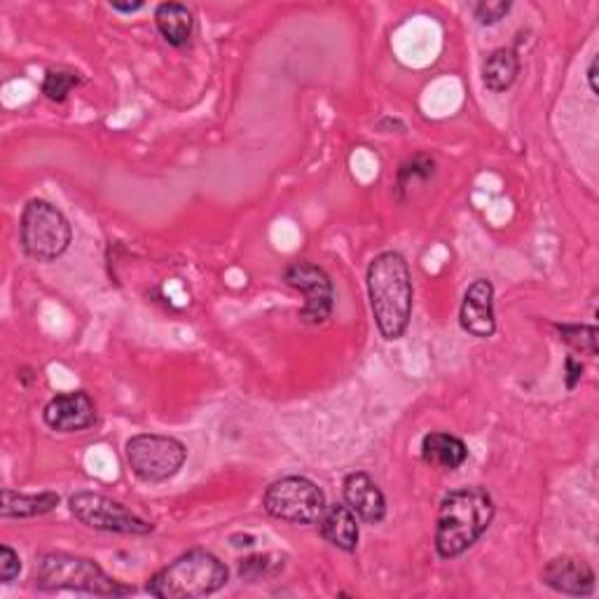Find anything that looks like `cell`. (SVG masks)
Here are the masks:
<instances>
[{
  "label": "cell",
  "instance_id": "17",
  "mask_svg": "<svg viewBox=\"0 0 599 599\" xmlns=\"http://www.w3.org/2000/svg\"><path fill=\"white\" fill-rule=\"evenodd\" d=\"M155 24L162 38L174 47H184L192 38L195 20L188 5L180 3H162L155 10Z\"/></svg>",
  "mask_w": 599,
  "mask_h": 599
},
{
  "label": "cell",
  "instance_id": "15",
  "mask_svg": "<svg viewBox=\"0 0 599 599\" xmlns=\"http://www.w3.org/2000/svg\"><path fill=\"white\" fill-rule=\"evenodd\" d=\"M422 459L435 468L457 470L468 459V447L457 435L433 431L422 441Z\"/></svg>",
  "mask_w": 599,
  "mask_h": 599
},
{
  "label": "cell",
  "instance_id": "25",
  "mask_svg": "<svg viewBox=\"0 0 599 599\" xmlns=\"http://www.w3.org/2000/svg\"><path fill=\"white\" fill-rule=\"evenodd\" d=\"M565 368H567V373H565V385H567L569 391H574V389L578 387V382H580V377H584V363L576 360L574 356H569V358L565 360Z\"/></svg>",
  "mask_w": 599,
  "mask_h": 599
},
{
  "label": "cell",
  "instance_id": "2",
  "mask_svg": "<svg viewBox=\"0 0 599 599\" xmlns=\"http://www.w3.org/2000/svg\"><path fill=\"white\" fill-rule=\"evenodd\" d=\"M495 501L482 487H459L443 497L435 522V553L443 559L464 555L489 530Z\"/></svg>",
  "mask_w": 599,
  "mask_h": 599
},
{
  "label": "cell",
  "instance_id": "26",
  "mask_svg": "<svg viewBox=\"0 0 599 599\" xmlns=\"http://www.w3.org/2000/svg\"><path fill=\"white\" fill-rule=\"evenodd\" d=\"M111 8H113L115 12H122V14H134V12L143 10L145 3H141V0H138V3H111Z\"/></svg>",
  "mask_w": 599,
  "mask_h": 599
},
{
  "label": "cell",
  "instance_id": "16",
  "mask_svg": "<svg viewBox=\"0 0 599 599\" xmlns=\"http://www.w3.org/2000/svg\"><path fill=\"white\" fill-rule=\"evenodd\" d=\"M520 76V57L511 47H499L482 62V85L489 92L501 95L511 89Z\"/></svg>",
  "mask_w": 599,
  "mask_h": 599
},
{
  "label": "cell",
  "instance_id": "5",
  "mask_svg": "<svg viewBox=\"0 0 599 599\" xmlns=\"http://www.w3.org/2000/svg\"><path fill=\"white\" fill-rule=\"evenodd\" d=\"M20 242L29 258L54 263L62 258L73 242L68 218L45 199H31L22 211Z\"/></svg>",
  "mask_w": 599,
  "mask_h": 599
},
{
  "label": "cell",
  "instance_id": "1",
  "mask_svg": "<svg viewBox=\"0 0 599 599\" xmlns=\"http://www.w3.org/2000/svg\"><path fill=\"white\" fill-rule=\"evenodd\" d=\"M366 286L377 331L389 342L401 340L410 325L414 302L408 260L398 251L379 253L368 265Z\"/></svg>",
  "mask_w": 599,
  "mask_h": 599
},
{
  "label": "cell",
  "instance_id": "21",
  "mask_svg": "<svg viewBox=\"0 0 599 599\" xmlns=\"http://www.w3.org/2000/svg\"><path fill=\"white\" fill-rule=\"evenodd\" d=\"M78 85H82V78L76 76V73H68V70H47L45 73V80H43V95L49 99V101H66L68 95L76 89Z\"/></svg>",
  "mask_w": 599,
  "mask_h": 599
},
{
  "label": "cell",
  "instance_id": "27",
  "mask_svg": "<svg viewBox=\"0 0 599 599\" xmlns=\"http://www.w3.org/2000/svg\"><path fill=\"white\" fill-rule=\"evenodd\" d=\"M588 82H590L592 95L597 97L599 95V87H597V57H592V62L588 66Z\"/></svg>",
  "mask_w": 599,
  "mask_h": 599
},
{
  "label": "cell",
  "instance_id": "18",
  "mask_svg": "<svg viewBox=\"0 0 599 599\" xmlns=\"http://www.w3.org/2000/svg\"><path fill=\"white\" fill-rule=\"evenodd\" d=\"M59 495L57 492H41V495H24V492H14V489L5 487L3 489V506H0V515L3 518H41L52 513L54 508L59 506Z\"/></svg>",
  "mask_w": 599,
  "mask_h": 599
},
{
  "label": "cell",
  "instance_id": "4",
  "mask_svg": "<svg viewBox=\"0 0 599 599\" xmlns=\"http://www.w3.org/2000/svg\"><path fill=\"white\" fill-rule=\"evenodd\" d=\"M35 588L45 592L76 590L99 597H124L134 588L124 586L113 576H108L95 559L68 555V553H45L35 562Z\"/></svg>",
  "mask_w": 599,
  "mask_h": 599
},
{
  "label": "cell",
  "instance_id": "3",
  "mask_svg": "<svg viewBox=\"0 0 599 599\" xmlns=\"http://www.w3.org/2000/svg\"><path fill=\"white\" fill-rule=\"evenodd\" d=\"M230 580L225 562L209 551H188L151 576L148 590L157 599H199L223 590Z\"/></svg>",
  "mask_w": 599,
  "mask_h": 599
},
{
  "label": "cell",
  "instance_id": "23",
  "mask_svg": "<svg viewBox=\"0 0 599 599\" xmlns=\"http://www.w3.org/2000/svg\"><path fill=\"white\" fill-rule=\"evenodd\" d=\"M508 12H511V3H508V0H495V3H476L474 5V16L480 26L499 24Z\"/></svg>",
  "mask_w": 599,
  "mask_h": 599
},
{
  "label": "cell",
  "instance_id": "10",
  "mask_svg": "<svg viewBox=\"0 0 599 599\" xmlns=\"http://www.w3.org/2000/svg\"><path fill=\"white\" fill-rule=\"evenodd\" d=\"M43 422L59 433H76L97 424V406L87 391L54 396L43 408Z\"/></svg>",
  "mask_w": 599,
  "mask_h": 599
},
{
  "label": "cell",
  "instance_id": "6",
  "mask_svg": "<svg viewBox=\"0 0 599 599\" xmlns=\"http://www.w3.org/2000/svg\"><path fill=\"white\" fill-rule=\"evenodd\" d=\"M323 489L302 476H286L271 482L263 495L265 513L290 524H317L325 511Z\"/></svg>",
  "mask_w": 599,
  "mask_h": 599
},
{
  "label": "cell",
  "instance_id": "14",
  "mask_svg": "<svg viewBox=\"0 0 599 599\" xmlns=\"http://www.w3.org/2000/svg\"><path fill=\"white\" fill-rule=\"evenodd\" d=\"M319 530L321 536L331 543V546L344 551V553H354L358 548V518L354 515L352 508L347 503H333L325 506V511L319 520Z\"/></svg>",
  "mask_w": 599,
  "mask_h": 599
},
{
  "label": "cell",
  "instance_id": "20",
  "mask_svg": "<svg viewBox=\"0 0 599 599\" xmlns=\"http://www.w3.org/2000/svg\"><path fill=\"white\" fill-rule=\"evenodd\" d=\"M433 174H435L433 157L420 153V155H414V157L406 159L403 165L398 167V174H396V192H398V197H403L406 188L412 184L414 178L429 180Z\"/></svg>",
  "mask_w": 599,
  "mask_h": 599
},
{
  "label": "cell",
  "instance_id": "13",
  "mask_svg": "<svg viewBox=\"0 0 599 599\" xmlns=\"http://www.w3.org/2000/svg\"><path fill=\"white\" fill-rule=\"evenodd\" d=\"M342 497L360 522L379 524L387 518V499L382 489L377 487V482L368 474H363V470H356V474L344 478Z\"/></svg>",
  "mask_w": 599,
  "mask_h": 599
},
{
  "label": "cell",
  "instance_id": "12",
  "mask_svg": "<svg viewBox=\"0 0 599 599\" xmlns=\"http://www.w3.org/2000/svg\"><path fill=\"white\" fill-rule=\"evenodd\" d=\"M551 590L569 597H590L597 586V576L586 559L562 555L551 559L541 574Z\"/></svg>",
  "mask_w": 599,
  "mask_h": 599
},
{
  "label": "cell",
  "instance_id": "22",
  "mask_svg": "<svg viewBox=\"0 0 599 599\" xmlns=\"http://www.w3.org/2000/svg\"><path fill=\"white\" fill-rule=\"evenodd\" d=\"M284 567V559L277 555H251L240 562V576L246 580H260L277 574Z\"/></svg>",
  "mask_w": 599,
  "mask_h": 599
},
{
  "label": "cell",
  "instance_id": "7",
  "mask_svg": "<svg viewBox=\"0 0 599 599\" xmlns=\"http://www.w3.org/2000/svg\"><path fill=\"white\" fill-rule=\"evenodd\" d=\"M126 464L143 482H165L174 478L188 459V447L174 435L141 433L124 445Z\"/></svg>",
  "mask_w": 599,
  "mask_h": 599
},
{
  "label": "cell",
  "instance_id": "9",
  "mask_svg": "<svg viewBox=\"0 0 599 599\" xmlns=\"http://www.w3.org/2000/svg\"><path fill=\"white\" fill-rule=\"evenodd\" d=\"M286 286L296 288L304 296L300 319L310 325L329 321L335 307V290L329 271L314 263H293L284 271Z\"/></svg>",
  "mask_w": 599,
  "mask_h": 599
},
{
  "label": "cell",
  "instance_id": "11",
  "mask_svg": "<svg viewBox=\"0 0 599 599\" xmlns=\"http://www.w3.org/2000/svg\"><path fill=\"white\" fill-rule=\"evenodd\" d=\"M462 329L474 337H492L497 333L495 317V286L487 279H478L466 288L462 310H459Z\"/></svg>",
  "mask_w": 599,
  "mask_h": 599
},
{
  "label": "cell",
  "instance_id": "8",
  "mask_svg": "<svg viewBox=\"0 0 599 599\" xmlns=\"http://www.w3.org/2000/svg\"><path fill=\"white\" fill-rule=\"evenodd\" d=\"M68 508L73 518L82 522L85 528L108 532V534H126V536H145L155 530V524L143 520L124 503L103 497L97 492H78L68 499Z\"/></svg>",
  "mask_w": 599,
  "mask_h": 599
},
{
  "label": "cell",
  "instance_id": "19",
  "mask_svg": "<svg viewBox=\"0 0 599 599\" xmlns=\"http://www.w3.org/2000/svg\"><path fill=\"white\" fill-rule=\"evenodd\" d=\"M555 331L559 333V340L567 342L574 352L586 354V356H597V329L595 325L555 323Z\"/></svg>",
  "mask_w": 599,
  "mask_h": 599
},
{
  "label": "cell",
  "instance_id": "24",
  "mask_svg": "<svg viewBox=\"0 0 599 599\" xmlns=\"http://www.w3.org/2000/svg\"><path fill=\"white\" fill-rule=\"evenodd\" d=\"M20 572H22V557L5 543V546L0 548V580H3V584H12V580L20 576Z\"/></svg>",
  "mask_w": 599,
  "mask_h": 599
}]
</instances>
